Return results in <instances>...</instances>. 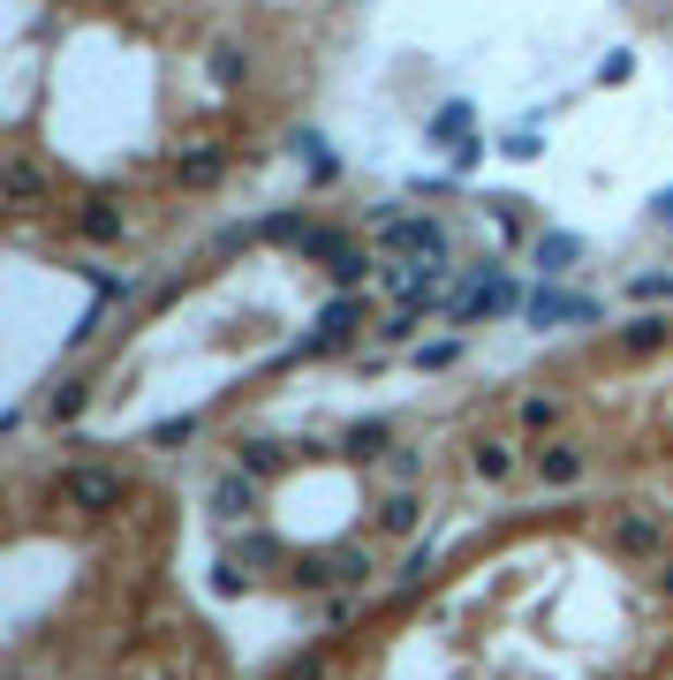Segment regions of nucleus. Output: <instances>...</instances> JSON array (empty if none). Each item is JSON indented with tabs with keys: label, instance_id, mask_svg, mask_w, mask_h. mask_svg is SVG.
Returning a JSON list of instances; mask_svg holds the SVG:
<instances>
[{
	"label": "nucleus",
	"instance_id": "nucleus-26",
	"mask_svg": "<svg viewBox=\"0 0 673 680\" xmlns=\"http://www.w3.org/2000/svg\"><path fill=\"white\" fill-rule=\"evenodd\" d=\"M197 439V416H167V424H152V446H189Z\"/></svg>",
	"mask_w": 673,
	"mask_h": 680
},
{
	"label": "nucleus",
	"instance_id": "nucleus-28",
	"mask_svg": "<svg viewBox=\"0 0 673 680\" xmlns=\"http://www.w3.org/2000/svg\"><path fill=\"white\" fill-rule=\"evenodd\" d=\"M424 575H432V544H416V552L401 559V575H394V582H401V590H424Z\"/></svg>",
	"mask_w": 673,
	"mask_h": 680
},
{
	"label": "nucleus",
	"instance_id": "nucleus-7",
	"mask_svg": "<svg viewBox=\"0 0 673 680\" xmlns=\"http://www.w3.org/2000/svg\"><path fill=\"white\" fill-rule=\"evenodd\" d=\"M522 311H529V326H590V318H598L590 295H568V288H552V280H545Z\"/></svg>",
	"mask_w": 673,
	"mask_h": 680
},
{
	"label": "nucleus",
	"instance_id": "nucleus-18",
	"mask_svg": "<svg viewBox=\"0 0 673 680\" xmlns=\"http://www.w3.org/2000/svg\"><path fill=\"white\" fill-rule=\"evenodd\" d=\"M560 416H568L560 393H529V401H522V431H560Z\"/></svg>",
	"mask_w": 673,
	"mask_h": 680
},
{
	"label": "nucleus",
	"instance_id": "nucleus-33",
	"mask_svg": "<svg viewBox=\"0 0 673 680\" xmlns=\"http://www.w3.org/2000/svg\"><path fill=\"white\" fill-rule=\"evenodd\" d=\"M659 590H666V605H673V559H659Z\"/></svg>",
	"mask_w": 673,
	"mask_h": 680
},
{
	"label": "nucleus",
	"instance_id": "nucleus-2",
	"mask_svg": "<svg viewBox=\"0 0 673 680\" xmlns=\"http://www.w3.org/2000/svg\"><path fill=\"white\" fill-rule=\"evenodd\" d=\"M378 250H394V257H432V265H447V227L432 219V212H394V219H378Z\"/></svg>",
	"mask_w": 673,
	"mask_h": 680
},
{
	"label": "nucleus",
	"instance_id": "nucleus-5",
	"mask_svg": "<svg viewBox=\"0 0 673 680\" xmlns=\"http://www.w3.org/2000/svg\"><path fill=\"white\" fill-rule=\"evenodd\" d=\"M529 469H537V484H545V492H575V484L590 477V454H583L575 439H545V446L529 454Z\"/></svg>",
	"mask_w": 673,
	"mask_h": 680
},
{
	"label": "nucleus",
	"instance_id": "nucleus-16",
	"mask_svg": "<svg viewBox=\"0 0 673 680\" xmlns=\"http://www.w3.org/2000/svg\"><path fill=\"white\" fill-rule=\"evenodd\" d=\"M220 174H227V152H212V144H204V152H189V160H182V189H212Z\"/></svg>",
	"mask_w": 673,
	"mask_h": 680
},
{
	"label": "nucleus",
	"instance_id": "nucleus-31",
	"mask_svg": "<svg viewBox=\"0 0 673 680\" xmlns=\"http://www.w3.org/2000/svg\"><path fill=\"white\" fill-rule=\"evenodd\" d=\"M507 160H537V152H545V144H537V129H514V137H507L500 144Z\"/></svg>",
	"mask_w": 673,
	"mask_h": 680
},
{
	"label": "nucleus",
	"instance_id": "nucleus-12",
	"mask_svg": "<svg viewBox=\"0 0 673 680\" xmlns=\"http://www.w3.org/2000/svg\"><path fill=\"white\" fill-rule=\"evenodd\" d=\"M575 257H583V242H575V235H537V273H545V280L575 273Z\"/></svg>",
	"mask_w": 673,
	"mask_h": 680
},
{
	"label": "nucleus",
	"instance_id": "nucleus-32",
	"mask_svg": "<svg viewBox=\"0 0 673 680\" xmlns=\"http://www.w3.org/2000/svg\"><path fill=\"white\" fill-rule=\"evenodd\" d=\"M651 219H659V227H673V189H659V197H651Z\"/></svg>",
	"mask_w": 673,
	"mask_h": 680
},
{
	"label": "nucleus",
	"instance_id": "nucleus-15",
	"mask_svg": "<svg viewBox=\"0 0 673 680\" xmlns=\"http://www.w3.org/2000/svg\"><path fill=\"white\" fill-rule=\"evenodd\" d=\"M84 401H91V386H84V378H61V386L46 393V416H53V424H76Z\"/></svg>",
	"mask_w": 673,
	"mask_h": 680
},
{
	"label": "nucleus",
	"instance_id": "nucleus-25",
	"mask_svg": "<svg viewBox=\"0 0 673 680\" xmlns=\"http://www.w3.org/2000/svg\"><path fill=\"white\" fill-rule=\"evenodd\" d=\"M628 295H636V303H673V273H636Z\"/></svg>",
	"mask_w": 673,
	"mask_h": 680
},
{
	"label": "nucleus",
	"instance_id": "nucleus-29",
	"mask_svg": "<svg viewBox=\"0 0 673 680\" xmlns=\"http://www.w3.org/2000/svg\"><path fill=\"white\" fill-rule=\"evenodd\" d=\"M363 265H371L363 250H340V257H334V280H340V288H356V280H363Z\"/></svg>",
	"mask_w": 673,
	"mask_h": 680
},
{
	"label": "nucleus",
	"instance_id": "nucleus-8",
	"mask_svg": "<svg viewBox=\"0 0 673 680\" xmlns=\"http://www.w3.org/2000/svg\"><path fill=\"white\" fill-rule=\"evenodd\" d=\"M356 326H363V303H356V295H334V303L319 311V333L303 340V355H326V348H348V340H356Z\"/></svg>",
	"mask_w": 673,
	"mask_h": 680
},
{
	"label": "nucleus",
	"instance_id": "nucleus-10",
	"mask_svg": "<svg viewBox=\"0 0 673 680\" xmlns=\"http://www.w3.org/2000/svg\"><path fill=\"white\" fill-rule=\"evenodd\" d=\"M212 507L227 514V521H235V514L250 521V514H258V477H250V469H227V477L212 484Z\"/></svg>",
	"mask_w": 673,
	"mask_h": 680
},
{
	"label": "nucleus",
	"instance_id": "nucleus-23",
	"mask_svg": "<svg viewBox=\"0 0 673 680\" xmlns=\"http://www.w3.org/2000/svg\"><path fill=\"white\" fill-rule=\"evenodd\" d=\"M454 363H462V340L447 333V340H424V348H416V370H454Z\"/></svg>",
	"mask_w": 673,
	"mask_h": 680
},
{
	"label": "nucleus",
	"instance_id": "nucleus-22",
	"mask_svg": "<svg viewBox=\"0 0 673 680\" xmlns=\"http://www.w3.org/2000/svg\"><path fill=\"white\" fill-rule=\"evenodd\" d=\"M303 235H311V219H303V212H273V219L258 227V242H303Z\"/></svg>",
	"mask_w": 673,
	"mask_h": 680
},
{
	"label": "nucleus",
	"instance_id": "nucleus-24",
	"mask_svg": "<svg viewBox=\"0 0 673 680\" xmlns=\"http://www.w3.org/2000/svg\"><path fill=\"white\" fill-rule=\"evenodd\" d=\"M296 250H303V257H319V265H334V257H340V250H348V242H340L334 227H311V235H303Z\"/></svg>",
	"mask_w": 673,
	"mask_h": 680
},
{
	"label": "nucleus",
	"instance_id": "nucleus-27",
	"mask_svg": "<svg viewBox=\"0 0 673 680\" xmlns=\"http://www.w3.org/2000/svg\"><path fill=\"white\" fill-rule=\"evenodd\" d=\"M348 454H363V462L386 454V424H356V431H348Z\"/></svg>",
	"mask_w": 673,
	"mask_h": 680
},
{
	"label": "nucleus",
	"instance_id": "nucleus-30",
	"mask_svg": "<svg viewBox=\"0 0 673 680\" xmlns=\"http://www.w3.org/2000/svg\"><path fill=\"white\" fill-rule=\"evenodd\" d=\"M636 76V53H606V68H598V84H628Z\"/></svg>",
	"mask_w": 673,
	"mask_h": 680
},
{
	"label": "nucleus",
	"instance_id": "nucleus-19",
	"mask_svg": "<svg viewBox=\"0 0 673 680\" xmlns=\"http://www.w3.org/2000/svg\"><path fill=\"white\" fill-rule=\"evenodd\" d=\"M76 227H84V242H122V212L114 204H84Z\"/></svg>",
	"mask_w": 673,
	"mask_h": 680
},
{
	"label": "nucleus",
	"instance_id": "nucleus-1",
	"mask_svg": "<svg viewBox=\"0 0 673 680\" xmlns=\"http://www.w3.org/2000/svg\"><path fill=\"white\" fill-rule=\"evenodd\" d=\"M53 492H61V507H76V514H114L122 507V469H107V462H68V469L53 477Z\"/></svg>",
	"mask_w": 673,
	"mask_h": 680
},
{
	"label": "nucleus",
	"instance_id": "nucleus-9",
	"mask_svg": "<svg viewBox=\"0 0 673 680\" xmlns=\"http://www.w3.org/2000/svg\"><path fill=\"white\" fill-rule=\"evenodd\" d=\"M296 575H303V590H334V582H363V575H371V552H326V559H303Z\"/></svg>",
	"mask_w": 673,
	"mask_h": 680
},
{
	"label": "nucleus",
	"instance_id": "nucleus-21",
	"mask_svg": "<svg viewBox=\"0 0 673 680\" xmlns=\"http://www.w3.org/2000/svg\"><path fill=\"white\" fill-rule=\"evenodd\" d=\"M281 462H288V454H281L273 439H250V446H242V469H250L258 484H265V477H281Z\"/></svg>",
	"mask_w": 673,
	"mask_h": 680
},
{
	"label": "nucleus",
	"instance_id": "nucleus-11",
	"mask_svg": "<svg viewBox=\"0 0 673 680\" xmlns=\"http://www.w3.org/2000/svg\"><path fill=\"white\" fill-rule=\"evenodd\" d=\"M666 318H659V311H644V318H628V326H621V355H659V348H666Z\"/></svg>",
	"mask_w": 673,
	"mask_h": 680
},
{
	"label": "nucleus",
	"instance_id": "nucleus-4",
	"mask_svg": "<svg viewBox=\"0 0 673 680\" xmlns=\"http://www.w3.org/2000/svg\"><path fill=\"white\" fill-rule=\"evenodd\" d=\"M606 552H621V559H666V521L651 507H621L606 521Z\"/></svg>",
	"mask_w": 673,
	"mask_h": 680
},
{
	"label": "nucleus",
	"instance_id": "nucleus-14",
	"mask_svg": "<svg viewBox=\"0 0 673 680\" xmlns=\"http://www.w3.org/2000/svg\"><path fill=\"white\" fill-rule=\"evenodd\" d=\"M470 122H477V114H470L462 99H447V106L432 114V144H470Z\"/></svg>",
	"mask_w": 673,
	"mask_h": 680
},
{
	"label": "nucleus",
	"instance_id": "nucleus-20",
	"mask_svg": "<svg viewBox=\"0 0 673 680\" xmlns=\"http://www.w3.org/2000/svg\"><path fill=\"white\" fill-rule=\"evenodd\" d=\"M288 144H296V152H303V160H311V174H319V181H334V152H326V137H319V129H296V137H288Z\"/></svg>",
	"mask_w": 673,
	"mask_h": 680
},
{
	"label": "nucleus",
	"instance_id": "nucleus-13",
	"mask_svg": "<svg viewBox=\"0 0 673 680\" xmlns=\"http://www.w3.org/2000/svg\"><path fill=\"white\" fill-rule=\"evenodd\" d=\"M470 469H477L485 484H500V477H514V446H500V439H477V446H470Z\"/></svg>",
	"mask_w": 673,
	"mask_h": 680
},
{
	"label": "nucleus",
	"instance_id": "nucleus-3",
	"mask_svg": "<svg viewBox=\"0 0 673 680\" xmlns=\"http://www.w3.org/2000/svg\"><path fill=\"white\" fill-rule=\"evenodd\" d=\"M522 303H529V295L507 280L500 265H485V273L454 295V311H447V318H454V326H477V318H507V311H522Z\"/></svg>",
	"mask_w": 673,
	"mask_h": 680
},
{
	"label": "nucleus",
	"instance_id": "nucleus-17",
	"mask_svg": "<svg viewBox=\"0 0 673 680\" xmlns=\"http://www.w3.org/2000/svg\"><path fill=\"white\" fill-rule=\"evenodd\" d=\"M416 514H424V500H416V492H394V500L378 507V529H386V537H409V529H416Z\"/></svg>",
	"mask_w": 673,
	"mask_h": 680
},
{
	"label": "nucleus",
	"instance_id": "nucleus-6",
	"mask_svg": "<svg viewBox=\"0 0 673 680\" xmlns=\"http://www.w3.org/2000/svg\"><path fill=\"white\" fill-rule=\"evenodd\" d=\"M0 197H8L15 212H30V204H46V197H53V174L38 167L30 152H8V160H0Z\"/></svg>",
	"mask_w": 673,
	"mask_h": 680
}]
</instances>
